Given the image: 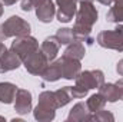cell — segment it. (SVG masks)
Listing matches in <instances>:
<instances>
[{
  "instance_id": "1",
  "label": "cell",
  "mask_w": 123,
  "mask_h": 122,
  "mask_svg": "<svg viewBox=\"0 0 123 122\" xmlns=\"http://www.w3.org/2000/svg\"><path fill=\"white\" fill-rule=\"evenodd\" d=\"M97 10L90 1H80V7H77V12L74 14L76 22L73 26V36L74 40H79L86 45H93L94 39L92 36V27L97 22Z\"/></svg>"
},
{
  "instance_id": "2",
  "label": "cell",
  "mask_w": 123,
  "mask_h": 122,
  "mask_svg": "<svg viewBox=\"0 0 123 122\" xmlns=\"http://www.w3.org/2000/svg\"><path fill=\"white\" fill-rule=\"evenodd\" d=\"M56 109H57V103H56L55 92L52 91L42 92L39 95V103L33 111L34 119L40 122L53 121L55 116H56Z\"/></svg>"
},
{
  "instance_id": "3",
  "label": "cell",
  "mask_w": 123,
  "mask_h": 122,
  "mask_svg": "<svg viewBox=\"0 0 123 122\" xmlns=\"http://www.w3.org/2000/svg\"><path fill=\"white\" fill-rule=\"evenodd\" d=\"M97 43L105 49L123 52V25H119L113 30H103L96 37Z\"/></svg>"
},
{
  "instance_id": "4",
  "label": "cell",
  "mask_w": 123,
  "mask_h": 122,
  "mask_svg": "<svg viewBox=\"0 0 123 122\" xmlns=\"http://www.w3.org/2000/svg\"><path fill=\"white\" fill-rule=\"evenodd\" d=\"M1 34L4 39L7 37H19V36H26L30 34V25L25 19L19 16H12L9 17L3 25H0Z\"/></svg>"
},
{
  "instance_id": "5",
  "label": "cell",
  "mask_w": 123,
  "mask_h": 122,
  "mask_svg": "<svg viewBox=\"0 0 123 122\" xmlns=\"http://www.w3.org/2000/svg\"><path fill=\"white\" fill-rule=\"evenodd\" d=\"M39 42L31 37L30 34L26 36H19L14 39V42L12 43V50L22 59V62L25 61L27 56H30L31 53H34L36 50H39Z\"/></svg>"
},
{
  "instance_id": "6",
  "label": "cell",
  "mask_w": 123,
  "mask_h": 122,
  "mask_svg": "<svg viewBox=\"0 0 123 122\" xmlns=\"http://www.w3.org/2000/svg\"><path fill=\"white\" fill-rule=\"evenodd\" d=\"M103 83H105V75L99 69L80 72L79 76L76 78V85L83 86L89 91L90 89H99Z\"/></svg>"
},
{
  "instance_id": "7",
  "label": "cell",
  "mask_w": 123,
  "mask_h": 122,
  "mask_svg": "<svg viewBox=\"0 0 123 122\" xmlns=\"http://www.w3.org/2000/svg\"><path fill=\"white\" fill-rule=\"evenodd\" d=\"M23 65L26 68V70L31 73V75H42L44 68L49 65V59L46 58V55L39 49L36 50L34 53H31L30 56H27L25 61H23Z\"/></svg>"
},
{
  "instance_id": "8",
  "label": "cell",
  "mask_w": 123,
  "mask_h": 122,
  "mask_svg": "<svg viewBox=\"0 0 123 122\" xmlns=\"http://www.w3.org/2000/svg\"><path fill=\"white\" fill-rule=\"evenodd\" d=\"M77 1L79 0H56L57 4V20L60 23H69L74 17L77 12Z\"/></svg>"
},
{
  "instance_id": "9",
  "label": "cell",
  "mask_w": 123,
  "mask_h": 122,
  "mask_svg": "<svg viewBox=\"0 0 123 122\" xmlns=\"http://www.w3.org/2000/svg\"><path fill=\"white\" fill-rule=\"evenodd\" d=\"M60 66H62V78L64 79H76L79 76V73L82 72V65L80 61L76 59H70V58H60Z\"/></svg>"
},
{
  "instance_id": "10",
  "label": "cell",
  "mask_w": 123,
  "mask_h": 122,
  "mask_svg": "<svg viewBox=\"0 0 123 122\" xmlns=\"http://www.w3.org/2000/svg\"><path fill=\"white\" fill-rule=\"evenodd\" d=\"M14 111L19 115H26L31 111V93L27 89H17L14 96Z\"/></svg>"
},
{
  "instance_id": "11",
  "label": "cell",
  "mask_w": 123,
  "mask_h": 122,
  "mask_svg": "<svg viewBox=\"0 0 123 122\" xmlns=\"http://www.w3.org/2000/svg\"><path fill=\"white\" fill-rule=\"evenodd\" d=\"M23 62L22 59L10 49V50H4L1 55H0V73H4V72H10V70H14L17 69Z\"/></svg>"
},
{
  "instance_id": "12",
  "label": "cell",
  "mask_w": 123,
  "mask_h": 122,
  "mask_svg": "<svg viewBox=\"0 0 123 122\" xmlns=\"http://www.w3.org/2000/svg\"><path fill=\"white\" fill-rule=\"evenodd\" d=\"M56 14V7L52 0H44L39 7H36V16L42 23H50Z\"/></svg>"
},
{
  "instance_id": "13",
  "label": "cell",
  "mask_w": 123,
  "mask_h": 122,
  "mask_svg": "<svg viewBox=\"0 0 123 122\" xmlns=\"http://www.w3.org/2000/svg\"><path fill=\"white\" fill-rule=\"evenodd\" d=\"M59 49H60V43L57 42V39L55 36H49L43 40L42 46H40V50L46 55V58L49 59V62L55 61L57 53H59Z\"/></svg>"
},
{
  "instance_id": "14",
  "label": "cell",
  "mask_w": 123,
  "mask_h": 122,
  "mask_svg": "<svg viewBox=\"0 0 123 122\" xmlns=\"http://www.w3.org/2000/svg\"><path fill=\"white\" fill-rule=\"evenodd\" d=\"M43 78L44 82H56L62 78V66H60V59L57 61L49 62V65L44 68L43 73L40 75Z\"/></svg>"
},
{
  "instance_id": "15",
  "label": "cell",
  "mask_w": 123,
  "mask_h": 122,
  "mask_svg": "<svg viewBox=\"0 0 123 122\" xmlns=\"http://www.w3.org/2000/svg\"><path fill=\"white\" fill-rule=\"evenodd\" d=\"M85 55H86V49H85L83 43L79 40H73L72 43H69L66 50L63 52L64 58H70V59H76V61H82L85 58Z\"/></svg>"
},
{
  "instance_id": "16",
  "label": "cell",
  "mask_w": 123,
  "mask_h": 122,
  "mask_svg": "<svg viewBox=\"0 0 123 122\" xmlns=\"http://www.w3.org/2000/svg\"><path fill=\"white\" fill-rule=\"evenodd\" d=\"M87 116H89V109H87L86 103H83V102H79V103H76V105L72 108V111L69 112L67 121H69V122L87 121Z\"/></svg>"
},
{
  "instance_id": "17",
  "label": "cell",
  "mask_w": 123,
  "mask_h": 122,
  "mask_svg": "<svg viewBox=\"0 0 123 122\" xmlns=\"http://www.w3.org/2000/svg\"><path fill=\"white\" fill-rule=\"evenodd\" d=\"M17 92V86L10 82H0V102L3 103H12L14 101Z\"/></svg>"
},
{
  "instance_id": "18",
  "label": "cell",
  "mask_w": 123,
  "mask_h": 122,
  "mask_svg": "<svg viewBox=\"0 0 123 122\" xmlns=\"http://www.w3.org/2000/svg\"><path fill=\"white\" fill-rule=\"evenodd\" d=\"M99 92L103 95L106 102H116L120 99V92L116 83H103L99 88Z\"/></svg>"
},
{
  "instance_id": "19",
  "label": "cell",
  "mask_w": 123,
  "mask_h": 122,
  "mask_svg": "<svg viewBox=\"0 0 123 122\" xmlns=\"http://www.w3.org/2000/svg\"><path fill=\"white\" fill-rule=\"evenodd\" d=\"M113 6L106 14V20L110 23L123 22V0H113Z\"/></svg>"
},
{
  "instance_id": "20",
  "label": "cell",
  "mask_w": 123,
  "mask_h": 122,
  "mask_svg": "<svg viewBox=\"0 0 123 122\" xmlns=\"http://www.w3.org/2000/svg\"><path fill=\"white\" fill-rule=\"evenodd\" d=\"M105 105H106V99L103 98V95H102L100 92H97V93L92 95V96L86 101V106H87L89 112H92V114L93 112H96V111L103 109Z\"/></svg>"
},
{
  "instance_id": "21",
  "label": "cell",
  "mask_w": 123,
  "mask_h": 122,
  "mask_svg": "<svg viewBox=\"0 0 123 122\" xmlns=\"http://www.w3.org/2000/svg\"><path fill=\"white\" fill-rule=\"evenodd\" d=\"M55 98H56L57 108L66 106V105L73 99V98H72V93H70V86H63L60 89L55 91Z\"/></svg>"
},
{
  "instance_id": "22",
  "label": "cell",
  "mask_w": 123,
  "mask_h": 122,
  "mask_svg": "<svg viewBox=\"0 0 123 122\" xmlns=\"http://www.w3.org/2000/svg\"><path fill=\"white\" fill-rule=\"evenodd\" d=\"M55 37L57 39V42L62 45H69L74 40V36H73V30L69 29V27H62V29H57Z\"/></svg>"
},
{
  "instance_id": "23",
  "label": "cell",
  "mask_w": 123,
  "mask_h": 122,
  "mask_svg": "<svg viewBox=\"0 0 123 122\" xmlns=\"http://www.w3.org/2000/svg\"><path fill=\"white\" fill-rule=\"evenodd\" d=\"M87 121H96V122H113L115 121V115L112 114V112H109V111H105V108L103 109H100V111H96V112H93V115H89L87 116Z\"/></svg>"
},
{
  "instance_id": "24",
  "label": "cell",
  "mask_w": 123,
  "mask_h": 122,
  "mask_svg": "<svg viewBox=\"0 0 123 122\" xmlns=\"http://www.w3.org/2000/svg\"><path fill=\"white\" fill-rule=\"evenodd\" d=\"M89 89L83 88V86H79V85H74V86H70V93H72V98L74 99H82L87 95Z\"/></svg>"
},
{
  "instance_id": "25",
  "label": "cell",
  "mask_w": 123,
  "mask_h": 122,
  "mask_svg": "<svg viewBox=\"0 0 123 122\" xmlns=\"http://www.w3.org/2000/svg\"><path fill=\"white\" fill-rule=\"evenodd\" d=\"M44 0H22V10L23 12H30L31 9L39 7Z\"/></svg>"
},
{
  "instance_id": "26",
  "label": "cell",
  "mask_w": 123,
  "mask_h": 122,
  "mask_svg": "<svg viewBox=\"0 0 123 122\" xmlns=\"http://www.w3.org/2000/svg\"><path fill=\"white\" fill-rule=\"evenodd\" d=\"M116 72H117L120 76H123V59L117 62V65H116Z\"/></svg>"
},
{
  "instance_id": "27",
  "label": "cell",
  "mask_w": 123,
  "mask_h": 122,
  "mask_svg": "<svg viewBox=\"0 0 123 122\" xmlns=\"http://www.w3.org/2000/svg\"><path fill=\"white\" fill-rule=\"evenodd\" d=\"M116 85H117L119 92H120V99L123 101V78H122V79H119V81L116 82Z\"/></svg>"
},
{
  "instance_id": "28",
  "label": "cell",
  "mask_w": 123,
  "mask_h": 122,
  "mask_svg": "<svg viewBox=\"0 0 123 122\" xmlns=\"http://www.w3.org/2000/svg\"><path fill=\"white\" fill-rule=\"evenodd\" d=\"M17 0H0V3L1 4H4V6H12V4H14Z\"/></svg>"
},
{
  "instance_id": "29",
  "label": "cell",
  "mask_w": 123,
  "mask_h": 122,
  "mask_svg": "<svg viewBox=\"0 0 123 122\" xmlns=\"http://www.w3.org/2000/svg\"><path fill=\"white\" fill-rule=\"evenodd\" d=\"M97 1L102 3V4H105V6H110L113 3V0H97Z\"/></svg>"
},
{
  "instance_id": "30",
  "label": "cell",
  "mask_w": 123,
  "mask_h": 122,
  "mask_svg": "<svg viewBox=\"0 0 123 122\" xmlns=\"http://www.w3.org/2000/svg\"><path fill=\"white\" fill-rule=\"evenodd\" d=\"M4 50H6V46H4V43H1V42H0V55H1Z\"/></svg>"
},
{
  "instance_id": "31",
  "label": "cell",
  "mask_w": 123,
  "mask_h": 122,
  "mask_svg": "<svg viewBox=\"0 0 123 122\" xmlns=\"http://www.w3.org/2000/svg\"><path fill=\"white\" fill-rule=\"evenodd\" d=\"M3 12H4V9H3V4L0 3V17H1V14H3Z\"/></svg>"
},
{
  "instance_id": "32",
  "label": "cell",
  "mask_w": 123,
  "mask_h": 122,
  "mask_svg": "<svg viewBox=\"0 0 123 122\" xmlns=\"http://www.w3.org/2000/svg\"><path fill=\"white\" fill-rule=\"evenodd\" d=\"M79 1H90V3H93V0H79Z\"/></svg>"
}]
</instances>
